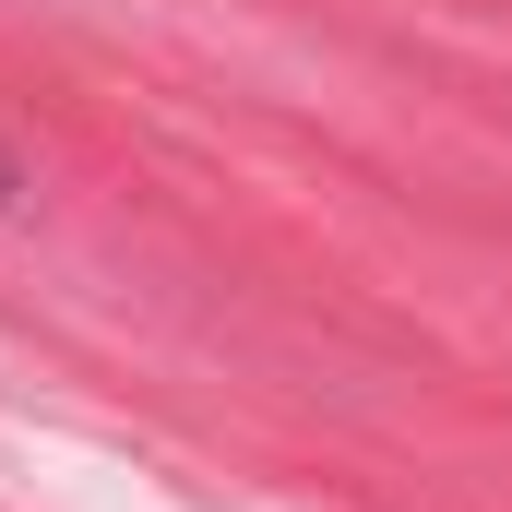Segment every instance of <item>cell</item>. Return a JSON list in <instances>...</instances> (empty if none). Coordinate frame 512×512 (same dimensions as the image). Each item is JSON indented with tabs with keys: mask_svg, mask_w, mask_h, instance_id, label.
Returning a JSON list of instances; mask_svg holds the SVG:
<instances>
[{
	"mask_svg": "<svg viewBox=\"0 0 512 512\" xmlns=\"http://www.w3.org/2000/svg\"><path fill=\"white\" fill-rule=\"evenodd\" d=\"M12 203H24V167H12V143H0V215H12Z\"/></svg>",
	"mask_w": 512,
	"mask_h": 512,
	"instance_id": "6da1fadb",
	"label": "cell"
}]
</instances>
